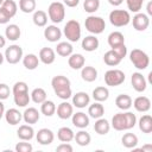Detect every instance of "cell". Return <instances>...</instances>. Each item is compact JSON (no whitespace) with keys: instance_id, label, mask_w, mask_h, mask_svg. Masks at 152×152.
Returning a JSON list of instances; mask_svg holds the SVG:
<instances>
[{"instance_id":"1","label":"cell","mask_w":152,"mask_h":152,"mask_svg":"<svg viewBox=\"0 0 152 152\" xmlns=\"http://www.w3.org/2000/svg\"><path fill=\"white\" fill-rule=\"evenodd\" d=\"M137 124V116L132 112H125V113H118L112 118L110 126L115 131H127L135 126Z\"/></svg>"},{"instance_id":"2","label":"cell","mask_w":152,"mask_h":152,"mask_svg":"<svg viewBox=\"0 0 152 152\" xmlns=\"http://www.w3.org/2000/svg\"><path fill=\"white\" fill-rule=\"evenodd\" d=\"M51 86L55 90V94L62 100H68L72 95L70 80L63 75L55 76L51 80Z\"/></svg>"},{"instance_id":"3","label":"cell","mask_w":152,"mask_h":152,"mask_svg":"<svg viewBox=\"0 0 152 152\" xmlns=\"http://www.w3.org/2000/svg\"><path fill=\"white\" fill-rule=\"evenodd\" d=\"M12 93H13L14 103L18 107H26L30 103L31 97L28 95V87H27V84L25 82L19 81V82L14 83Z\"/></svg>"},{"instance_id":"4","label":"cell","mask_w":152,"mask_h":152,"mask_svg":"<svg viewBox=\"0 0 152 152\" xmlns=\"http://www.w3.org/2000/svg\"><path fill=\"white\" fill-rule=\"evenodd\" d=\"M129 59L131 62L133 63V65L139 69V70H144L150 64V57L148 55L140 50V49H133L131 52H129Z\"/></svg>"},{"instance_id":"5","label":"cell","mask_w":152,"mask_h":152,"mask_svg":"<svg viewBox=\"0 0 152 152\" xmlns=\"http://www.w3.org/2000/svg\"><path fill=\"white\" fill-rule=\"evenodd\" d=\"M109 21L115 27H122L129 24L131 15L128 11L125 10H113L109 13Z\"/></svg>"},{"instance_id":"6","label":"cell","mask_w":152,"mask_h":152,"mask_svg":"<svg viewBox=\"0 0 152 152\" xmlns=\"http://www.w3.org/2000/svg\"><path fill=\"white\" fill-rule=\"evenodd\" d=\"M48 14L52 23L55 24L62 23L65 17V7L61 1H53L50 4L48 8Z\"/></svg>"},{"instance_id":"7","label":"cell","mask_w":152,"mask_h":152,"mask_svg":"<svg viewBox=\"0 0 152 152\" xmlns=\"http://www.w3.org/2000/svg\"><path fill=\"white\" fill-rule=\"evenodd\" d=\"M84 26L87 28V31H89L93 34H100L104 31L106 28V23L101 17H96V15H89L88 18H86L84 21Z\"/></svg>"},{"instance_id":"8","label":"cell","mask_w":152,"mask_h":152,"mask_svg":"<svg viewBox=\"0 0 152 152\" xmlns=\"http://www.w3.org/2000/svg\"><path fill=\"white\" fill-rule=\"evenodd\" d=\"M63 33H64V36L66 37L68 40H70L72 43H76L81 38V25H80V23L77 20H74V19L66 21V24L64 26V30H63Z\"/></svg>"},{"instance_id":"9","label":"cell","mask_w":152,"mask_h":152,"mask_svg":"<svg viewBox=\"0 0 152 152\" xmlns=\"http://www.w3.org/2000/svg\"><path fill=\"white\" fill-rule=\"evenodd\" d=\"M124 81H125V74L119 69H110L104 74V82L109 87H118L122 84Z\"/></svg>"},{"instance_id":"10","label":"cell","mask_w":152,"mask_h":152,"mask_svg":"<svg viewBox=\"0 0 152 152\" xmlns=\"http://www.w3.org/2000/svg\"><path fill=\"white\" fill-rule=\"evenodd\" d=\"M4 56H5V59L10 64H17L23 58V49H21V46L17 45V44L10 45L6 49Z\"/></svg>"},{"instance_id":"11","label":"cell","mask_w":152,"mask_h":152,"mask_svg":"<svg viewBox=\"0 0 152 152\" xmlns=\"http://www.w3.org/2000/svg\"><path fill=\"white\" fill-rule=\"evenodd\" d=\"M132 24H133V27L137 30V31H145L148 25H150V18L147 14L145 13H137L133 19H132Z\"/></svg>"},{"instance_id":"12","label":"cell","mask_w":152,"mask_h":152,"mask_svg":"<svg viewBox=\"0 0 152 152\" xmlns=\"http://www.w3.org/2000/svg\"><path fill=\"white\" fill-rule=\"evenodd\" d=\"M131 83H132V87L135 91L138 93H142L145 91L146 87H147V82H146V78L142 76V74L140 72H133L132 76H131Z\"/></svg>"},{"instance_id":"13","label":"cell","mask_w":152,"mask_h":152,"mask_svg":"<svg viewBox=\"0 0 152 152\" xmlns=\"http://www.w3.org/2000/svg\"><path fill=\"white\" fill-rule=\"evenodd\" d=\"M36 139L40 145H50L55 139V134L49 128H40L36 134Z\"/></svg>"},{"instance_id":"14","label":"cell","mask_w":152,"mask_h":152,"mask_svg":"<svg viewBox=\"0 0 152 152\" xmlns=\"http://www.w3.org/2000/svg\"><path fill=\"white\" fill-rule=\"evenodd\" d=\"M44 37H45L46 40H49L51 43H56V42H58L61 39L62 31L56 25H49L44 30Z\"/></svg>"},{"instance_id":"15","label":"cell","mask_w":152,"mask_h":152,"mask_svg":"<svg viewBox=\"0 0 152 152\" xmlns=\"http://www.w3.org/2000/svg\"><path fill=\"white\" fill-rule=\"evenodd\" d=\"M132 106L135 108L137 112L146 113L151 108V100L147 96H138L134 101H132Z\"/></svg>"},{"instance_id":"16","label":"cell","mask_w":152,"mask_h":152,"mask_svg":"<svg viewBox=\"0 0 152 152\" xmlns=\"http://www.w3.org/2000/svg\"><path fill=\"white\" fill-rule=\"evenodd\" d=\"M56 112H57V116L59 119L66 120V119H69L74 114V107L68 101H64V102L58 104V107L56 108Z\"/></svg>"},{"instance_id":"17","label":"cell","mask_w":152,"mask_h":152,"mask_svg":"<svg viewBox=\"0 0 152 152\" xmlns=\"http://www.w3.org/2000/svg\"><path fill=\"white\" fill-rule=\"evenodd\" d=\"M90 96L86 91H78L72 96V106L77 108H84L89 104Z\"/></svg>"},{"instance_id":"18","label":"cell","mask_w":152,"mask_h":152,"mask_svg":"<svg viewBox=\"0 0 152 152\" xmlns=\"http://www.w3.org/2000/svg\"><path fill=\"white\" fill-rule=\"evenodd\" d=\"M5 119H6L7 124L14 126V125H18L21 121L23 113H20L17 108H10L5 112Z\"/></svg>"},{"instance_id":"19","label":"cell","mask_w":152,"mask_h":152,"mask_svg":"<svg viewBox=\"0 0 152 152\" xmlns=\"http://www.w3.org/2000/svg\"><path fill=\"white\" fill-rule=\"evenodd\" d=\"M72 116V125L77 128H86L89 125V116L83 112H77L71 115Z\"/></svg>"},{"instance_id":"20","label":"cell","mask_w":152,"mask_h":152,"mask_svg":"<svg viewBox=\"0 0 152 152\" xmlns=\"http://www.w3.org/2000/svg\"><path fill=\"white\" fill-rule=\"evenodd\" d=\"M39 61L46 65L52 64L56 59V53L51 48H43L39 51Z\"/></svg>"},{"instance_id":"21","label":"cell","mask_w":152,"mask_h":152,"mask_svg":"<svg viewBox=\"0 0 152 152\" xmlns=\"http://www.w3.org/2000/svg\"><path fill=\"white\" fill-rule=\"evenodd\" d=\"M84 63H86V58L81 53H71L68 58V64L74 70L82 69L84 66Z\"/></svg>"},{"instance_id":"22","label":"cell","mask_w":152,"mask_h":152,"mask_svg":"<svg viewBox=\"0 0 152 152\" xmlns=\"http://www.w3.org/2000/svg\"><path fill=\"white\" fill-rule=\"evenodd\" d=\"M23 119L26 124L28 125H33V124H37L38 120H39V112L38 109H36L34 107H28L24 110L23 113Z\"/></svg>"},{"instance_id":"23","label":"cell","mask_w":152,"mask_h":152,"mask_svg":"<svg viewBox=\"0 0 152 152\" xmlns=\"http://www.w3.org/2000/svg\"><path fill=\"white\" fill-rule=\"evenodd\" d=\"M17 135H18L19 139L27 141V140H31V139L34 137V129H33V127H32L31 125H28V124H27V125H21V126H19V128L17 129Z\"/></svg>"},{"instance_id":"24","label":"cell","mask_w":152,"mask_h":152,"mask_svg":"<svg viewBox=\"0 0 152 152\" xmlns=\"http://www.w3.org/2000/svg\"><path fill=\"white\" fill-rule=\"evenodd\" d=\"M99 44H100L99 39L95 36H87L82 40V49L84 51L91 52V51H95L99 48Z\"/></svg>"},{"instance_id":"25","label":"cell","mask_w":152,"mask_h":152,"mask_svg":"<svg viewBox=\"0 0 152 152\" xmlns=\"http://www.w3.org/2000/svg\"><path fill=\"white\" fill-rule=\"evenodd\" d=\"M115 104L121 110H128L132 107V97L127 94H120L115 99Z\"/></svg>"},{"instance_id":"26","label":"cell","mask_w":152,"mask_h":152,"mask_svg":"<svg viewBox=\"0 0 152 152\" xmlns=\"http://www.w3.org/2000/svg\"><path fill=\"white\" fill-rule=\"evenodd\" d=\"M110 129V124L107 119H103V118H99L96 119L95 121V125H94V131L100 134V135H104L109 132Z\"/></svg>"},{"instance_id":"27","label":"cell","mask_w":152,"mask_h":152,"mask_svg":"<svg viewBox=\"0 0 152 152\" xmlns=\"http://www.w3.org/2000/svg\"><path fill=\"white\" fill-rule=\"evenodd\" d=\"M20 34H21V31H20V27L15 24H10L7 25V27L5 28V36L8 40H12V42H15L20 38Z\"/></svg>"},{"instance_id":"28","label":"cell","mask_w":152,"mask_h":152,"mask_svg":"<svg viewBox=\"0 0 152 152\" xmlns=\"http://www.w3.org/2000/svg\"><path fill=\"white\" fill-rule=\"evenodd\" d=\"M81 77L86 82H94L97 78V70L91 65L83 66L81 70Z\"/></svg>"},{"instance_id":"29","label":"cell","mask_w":152,"mask_h":152,"mask_svg":"<svg viewBox=\"0 0 152 152\" xmlns=\"http://www.w3.org/2000/svg\"><path fill=\"white\" fill-rule=\"evenodd\" d=\"M122 44H125V37H124V34L121 32L114 31L108 36V45L112 49H114L116 46H120Z\"/></svg>"},{"instance_id":"30","label":"cell","mask_w":152,"mask_h":152,"mask_svg":"<svg viewBox=\"0 0 152 152\" xmlns=\"http://www.w3.org/2000/svg\"><path fill=\"white\" fill-rule=\"evenodd\" d=\"M23 64L27 70H34L39 65V58L34 53H27L23 57Z\"/></svg>"},{"instance_id":"31","label":"cell","mask_w":152,"mask_h":152,"mask_svg":"<svg viewBox=\"0 0 152 152\" xmlns=\"http://www.w3.org/2000/svg\"><path fill=\"white\" fill-rule=\"evenodd\" d=\"M88 114L90 118L93 119H99V118H102L103 114H104V108L103 106L101 104V102H94L93 104L89 106L88 108Z\"/></svg>"},{"instance_id":"32","label":"cell","mask_w":152,"mask_h":152,"mask_svg":"<svg viewBox=\"0 0 152 152\" xmlns=\"http://www.w3.org/2000/svg\"><path fill=\"white\" fill-rule=\"evenodd\" d=\"M138 125H139V129L142 133H146V134L151 133L152 132V118H151V115H148V114L142 115L139 119Z\"/></svg>"},{"instance_id":"33","label":"cell","mask_w":152,"mask_h":152,"mask_svg":"<svg viewBox=\"0 0 152 152\" xmlns=\"http://www.w3.org/2000/svg\"><path fill=\"white\" fill-rule=\"evenodd\" d=\"M74 131L69 127H61L57 132V138L62 142H70L71 140H74Z\"/></svg>"},{"instance_id":"34","label":"cell","mask_w":152,"mask_h":152,"mask_svg":"<svg viewBox=\"0 0 152 152\" xmlns=\"http://www.w3.org/2000/svg\"><path fill=\"white\" fill-rule=\"evenodd\" d=\"M103 62L107 64V65H109V66H115V65H118L120 62H121V58L119 57V55L114 51V50H109V51H107L104 55H103Z\"/></svg>"},{"instance_id":"35","label":"cell","mask_w":152,"mask_h":152,"mask_svg":"<svg viewBox=\"0 0 152 152\" xmlns=\"http://www.w3.org/2000/svg\"><path fill=\"white\" fill-rule=\"evenodd\" d=\"M93 99L97 102H103L109 97V90L106 87H96L93 90Z\"/></svg>"},{"instance_id":"36","label":"cell","mask_w":152,"mask_h":152,"mask_svg":"<svg viewBox=\"0 0 152 152\" xmlns=\"http://www.w3.org/2000/svg\"><path fill=\"white\" fill-rule=\"evenodd\" d=\"M121 144L126 148H134L138 145V137L134 133H125L121 138Z\"/></svg>"},{"instance_id":"37","label":"cell","mask_w":152,"mask_h":152,"mask_svg":"<svg viewBox=\"0 0 152 152\" xmlns=\"http://www.w3.org/2000/svg\"><path fill=\"white\" fill-rule=\"evenodd\" d=\"M74 140H75V141L77 142V145H80V146H87V145L90 144L91 137H90V134H89L88 132L81 129V131H78V132L74 135Z\"/></svg>"},{"instance_id":"38","label":"cell","mask_w":152,"mask_h":152,"mask_svg":"<svg viewBox=\"0 0 152 152\" xmlns=\"http://www.w3.org/2000/svg\"><path fill=\"white\" fill-rule=\"evenodd\" d=\"M32 20H33V24L38 27H43L46 25L48 23V14L42 11V10H38V11H34L33 13V17H32Z\"/></svg>"},{"instance_id":"39","label":"cell","mask_w":152,"mask_h":152,"mask_svg":"<svg viewBox=\"0 0 152 152\" xmlns=\"http://www.w3.org/2000/svg\"><path fill=\"white\" fill-rule=\"evenodd\" d=\"M56 52L62 57H69L72 53V45L68 42H61L56 46Z\"/></svg>"},{"instance_id":"40","label":"cell","mask_w":152,"mask_h":152,"mask_svg":"<svg viewBox=\"0 0 152 152\" xmlns=\"http://www.w3.org/2000/svg\"><path fill=\"white\" fill-rule=\"evenodd\" d=\"M31 100L34 102V103H38L40 104L42 102H44L46 100V91L43 89V88H34L30 95Z\"/></svg>"},{"instance_id":"41","label":"cell","mask_w":152,"mask_h":152,"mask_svg":"<svg viewBox=\"0 0 152 152\" xmlns=\"http://www.w3.org/2000/svg\"><path fill=\"white\" fill-rule=\"evenodd\" d=\"M40 112L45 115V116H52L56 113V104L53 103V101L50 100H45L44 102L40 103Z\"/></svg>"},{"instance_id":"42","label":"cell","mask_w":152,"mask_h":152,"mask_svg":"<svg viewBox=\"0 0 152 152\" xmlns=\"http://www.w3.org/2000/svg\"><path fill=\"white\" fill-rule=\"evenodd\" d=\"M19 8L24 13H32L36 10V0H19Z\"/></svg>"},{"instance_id":"43","label":"cell","mask_w":152,"mask_h":152,"mask_svg":"<svg viewBox=\"0 0 152 152\" xmlns=\"http://www.w3.org/2000/svg\"><path fill=\"white\" fill-rule=\"evenodd\" d=\"M1 7L11 15V18H13L15 15L17 11H18V6H17V4H15L14 0H4Z\"/></svg>"},{"instance_id":"44","label":"cell","mask_w":152,"mask_h":152,"mask_svg":"<svg viewBox=\"0 0 152 152\" xmlns=\"http://www.w3.org/2000/svg\"><path fill=\"white\" fill-rule=\"evenodd\" d=\"M100 7V0H84L83 8L87 13H95Z\"/></svg>"},{"instance_id":"45","label":"cell","mask_w":152,"mask_h":152,"mask_svg":"<svg viewBox=\"0 0 152 152\" xmlns=\"http://www.w3.org/2000/svg\"><path fill=\"white\" fill-rule=\"evenodd\" d=\"M126 4H127V8L131 12L138 13L142 7L144 0H126Z\"/></svg>"},{"instance_id":"46","label":"cell","mask_w":152,"mask_h":152,"mask_svg":"<svg viewBox=\"0 0 152 152\" xmlns=\"http://www.w3.org/2000/svg\"><path fill=\"white\" fill-rule=\"evenodd\" d=\"M33 146L30 142H25V140H23L21 142H18L15 145V151L17 152H32Z\"/></svg>"},{"instance_id":"47","label":"cell","mask_w":152,"mask_h":152,"mask_svg":"<svg viewBox=\"0 0 152 152\" xmlns=\"http://www.w3.org/2000/svg\"><path fill=\"white\" fill-rule=\"evenodd\" d=\"M10 93H11V91H10L8 86H7V84H5V83H0V100L2 101V100L8 99Z\"/></svg>"},{"instance_id":"48","label":"cell","mask_w":152,"mask_h":152,"mask_svg":"<svg viewBox=\"0 0 152 152\" xmlns=\"http://www.w3.org/2000/svg\"><path fill=\"white\" fill-rule=\"evenodd\" d=\"M72 146L69 144V142H62L61 145H58L56 147V151L57 152H72Z\"/></svg>"},{"instance_id":"49","label":"cell","mask_w":152,"mask_h":152,"mask_svg":"<svg viewBox=\"0 0 152 152\" xmlns=\"http://www.w3.org/2000/svg\"><path fill=\"white\" fill-rule=\"evenodd\" d=\"M112 50H114L118 55H119V57L122 59L124 57H126V55H127V48H126V45L125 44H122V45H120V46H116V48H114V49H112Z\"/></svg>"},{"instance_id":"50","label":"cell","mask_w":152,"mask_h":152,"mask_svg":"<svg viewBox=\"0 0 152 152\" xmlns=\"http://www.w3.org/2000/svg\"><path fill=\"white\" fill-rule=\"evenodd\" d=\"M11 20V15L0 6V24H7Z\"/></svg>"},{"instance_id":"51","label":"cell","mask_w":152,"mask_h":152,"mask_svg":"<svg viewBox=\"0 0 152 152\" xmlns=\"http://www.w3.org/2000/svg\"><path fill=\"white\" fill-rule=\"evenodd\" d=\"M64 5H66L68 7H76L80 2V0H63Z\"/></svg>"},{"instance_id":"52","label":"cell","mask_w":152,"mask_h":152,"mask_svg":"<svg viewBox=\"0 0 152 152\" xmlns=\"http://www.w3.org/2000/svg\"><path fill=\"white\" fill-rule=\"evenodd\" d=\"M108 2H109L112 6H120V5L124 2V0H108Z\"/></svg>"},{"instance_id":"53","label":"cell","mask_w":152,"mask_h":152,"mask_svg":"<svg viewBox=\"0 0 152 152\" xmlns=\"http://www.w3.org/2000/svg\"><path fill=\"white\" fill-rule=\"evenodd\" d=\"M140 150H142V151H145V152H151L152 151V145L151 144H147V145H144Z\"/></svg>"},{"instance_id":"54","label":"cell","mask_w":152,"mask_h":152,"mask_svg":"<svg viewBox=\"0 0 152 152\" xmlns=\"http://www.w3.org/2000/svg\"><path fill=\"white\" fill-rule=\"evenodd\" d=\"M4 115H5V106H4L2 101L0 100V119H1Z\"/></svg>"},{"instance_id":"55","label":"cell","mask_w":152,"mask_h":152,"mask_svg":"<svg viewBox=\"0 0 152 152\" xmlns=\"http://www.w3.org/2000/svg\"><path fill=\"white\" fill-rule=\"evenodd\" d=\"M5 45H6V38H5L4 36H1V34H0V49H1V48H4Z\"/></svg>"},{"instance_id":"56","label":"cell","mask_w":152,"mask_h":152,"mask_svg":"<svg viewBox=\"0 0 152 152\" xmlns=\"http://www.w3.org/2000/svg\"><path fill=\"white\" fill-rule=\"evenodd\" d=\"M147 14H148V15L152 14V2H151V1L147 4Z\"/></svg>"},{"instance_id":"57","label":"cell","mask_w":152,"mask_h":152,"mask_svg":"<svg viewBox=\"0 0 152 152\" xmlns=\"http://www.w3.org/2000/svg\"><path fill=\"white\" fill-rule=\"evenodd\" d=\"M4 59H5V56H4V55L0 52V65L4 63Z\"/></svg>"},{"instance_id":"58","label":"cell","mask_w":152,"mask_h":152,"mask_svg":"<svg viewBox=\"0 0 152 152\" xmlns=\"http://www.w3.org/2000/svg\"><path fill=\"white\" fill-rule=\"evenodd\" d=\"M2 2H4V0H0V6L2 5Z\"/></svg>"}]
</instances>
